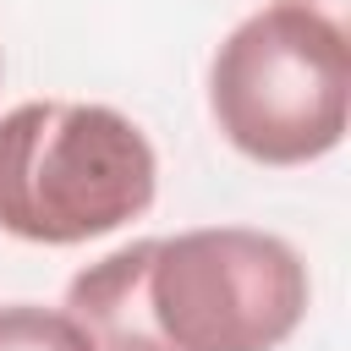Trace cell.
Here are the masks:
<instances>
[{
    "instance_id": "obj_1",
    "label": "cell",
    "mask_w": 351,
    "mask_h": 351,
    "mask_svg": "<svg viewBox=\"0 0 351 351\" xmlns=\"http://www.w3.org/2000/svg\"><path fill=\"white\" fill-rule=\"evenodd\" d=\"M307 263L252 225L143 236L66 285L93 351H274L307 318Z\"/></svg>"
},
{
    "instance_id": "obj_2",
    "label": "cell",
    "mask_w": 351,
    "mask_h": 351,
    "mask_svg": "<svg viewBox=\"0 0 351 351\" xmlns=\"http://www.w3.org/2000/svg\"><path fill=\"white\" fill-rule=\"evenodd\" d=\"M159 159L110 104L33 99L0 115V230L33 247H82L148 214Z\"/></svg>"
},
{
    "instance_id": "obj_3",
    "label": "cell",
    "mask_w": 351,
    "mask_h": 351,
    "mask_svg": "<svg viewBox=\"0 0 351 351\" xmlns=\"http://www.w3.org/2000/svg\"><path fill=\"white\" fill-rule=\"evenodd\" d=\"M208 115L252 165H313L351 121V38L302 5L241 16L208 60Z\"/></svg>"
},
{
    "instance_id": "obj_4",
    "label": "cell",
    "mask_w": 351,
    "mask_h": 351,
    "mask_svg": "<svg viewBox=\"0 0 351 351\" xmlns=\"http://www.w3.org/2000/svg\"><path fill=\"white\" fill-rule=\"evenodd\" d=\"M0 351H93V340L66 307L11 302L0 307Z\"/></svg>"
},
{
    "instance_id": "obj_5",
    "label": "cell",
    "mask_w": 351,
    "mask_h": 351,
    "mask_svg": "<svg viewBox=\"0 0 351 351\" xmlns=\"http://www.w3.org/2000/svg\"><path fill=\"white\" fill-rule=\"evenodd\" d=\"M285 5H302V11H318V16H329V22H340V27H346V0H285Z\"/></svg>"
}]
</instances>
